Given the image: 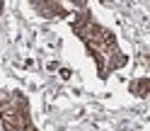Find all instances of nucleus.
I'll use <instances>...</instances> for the list:
<instances>
[{"label":"nucleus","mask_w":150,"mask_h":131,"mask_svg":"<svg viewBox=\"0 0 150 131\" xmlns=\"http://www.w3.org/2000/svg\"><path fill=\"white\" fill-rule=\"evenodd\" d=\"M136 92H138V95H145V92H148V80H138L136 83Z\"/></svg>","instance_id":"1"}]
</instances>
